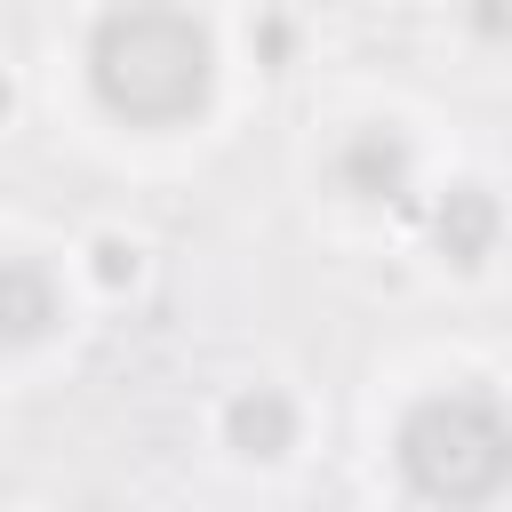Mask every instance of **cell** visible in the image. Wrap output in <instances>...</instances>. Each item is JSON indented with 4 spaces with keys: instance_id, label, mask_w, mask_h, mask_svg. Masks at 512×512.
I'll list each match as a JSON object with an SVG mask.
<instances>
[{
    "instance_id": "6da1fadb",
    "label": "cell",
    "mask_w": 512,
    "mask_h": 512,
    "mask_svg": "<svg viewBox=\"0 0 512 512\" xmlns=\"http://www.w3.org/2000/svg\"><path fill=\"white\" fill-rule=\"evenodd\" d=\"M88 88L112 120L128 128H176L208 104L216 88V48L208 24L168 8V0H120L88 32Z\"/></svg>"
},
{
    "instance_id": "7a4b0ae2",
    "label": "cell",
    "mask_w": 512,
    "mask_h": 512,
    "mask_svg": "<svg viewBox=\"0 0 512 512\" xmlns=\"http://www.w3.org/2000/svg\"><path fill=\"white\" fill-rule=\"evenodd\" d=\"M392 464H400V480H408L424 504H448V512L496 504L504 480H512V424H504V400H496L488 384L424 392V400L400 416Z\"/></svg>"
},
{
    "instance_id": "3957f363",
    "label": "cell",
    "mask_w": 512,
    "mask_h": 512,
    "mask_svg": "<svg viewBox=\"0 0 512 512\" xmlns=\"http://www.w3.org/2000/svg\"><path fill=\"white\" fill-rule=\"evenodd\" d=\"M408 168H416V152H408L400 128H352L344 152H336V184L352 200H400L408 192Z\"/></svg>"
},
{
    "instance_id": "277c9868",
    "label": "cell",
    "mask_w": 512,
    "mask_h": 512,
    "mask_svg": "<svg viewBox=\"0 0 512 512\" xmlns=\"http://www.w3.org/2000/svg\"><path fill=\"white\" fill-rule=\"evenodd\" d=\"M56 320H64L56 272L32 256H0V344H40Z\"/></svg>"
},
{
    "instance_id": "5b68a950",
    "label": "cell",
    "mask_w": 512,
    "mask_h": 512,
    "mask_svg": "<svg viewBox=\"0 0 512 512\" xmlns=\"http://www.w3.org/2000/svg\"><path fill=\"white\" fill-rule=\"evenodd\" d=\"M224 432H232L240 456L272 464V456H288V440H296V400H288L280 384H248V392L224 408Z\"/></svg>"
},
{
    "instance_id": "8992f818",
    "label": "cell",
    "mask_w": 512,
    "mask_h": 512,
    "mask_svg": "<svg viewBox=\"0 0 512 512\" xmlns=\"http://www.w3.org/2000/svg\"><path fill=\"white\" fill-rule=\"evenodd\" d=\"M432 240H440L448 264H480V256L496 248V200H488L480 184H456V192L432 208Z\"/></svg>"
},
{
    "instance_id": "52a82bcc",
    "label": "cell",
    "mask_w": 512,
    "mask_h": 512,
    "mask_svg": "<svg viewBox=\"0 0 512 512\" xmlns=\"http://www.w3.org/2000/svg\"><path fill=\"white\" fill-rule=\"evenodd\" d=\"M96 256H104V264H96V272H104V280H128V272H136V264H128V248H120V240H104V248H96Z\"/></svg>"
},
{
    "instance_id": "ba28073f",
    "label": "cell",
    "mask_w": 512,
    "mask_h": 512,
    "mask_svg": "<svg viewBox=\"0 0 512 512\" xmlns=\"http://www.w3.org/2000/svg\"><path fill=\"white\" fill-rule=\"evenodd\" d=\"M0 120H8V80H0Z\"/></svg>"
}]
</instances>
